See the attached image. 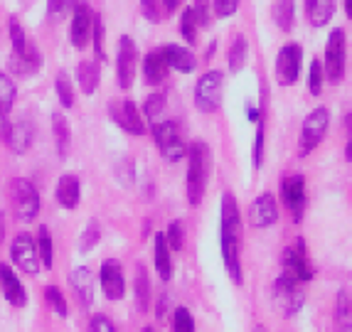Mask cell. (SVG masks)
Returning a JSON list of instances; mask_svg holds the SVG:
<instances>
[{"label": "cell", "instance_id": "31", "mask_svg": "<svg viewBox=\"0 0 352 332\" xmlns=\"http://www.w3.org/2000/svg\"><path fill=\"white\" fill-rule=\"evenodd\" d=\"M151 278H148V271L143 263H138L135 268V305H138V313H148L151 308Z\"/></svg>", "mask_w": 352, "mask_h": 332}, {"label": "cell", "instance_id": "49", "mask_svg": "<svg viewBox=\"0 0 352 332\" xmlns=\"http://www.w3.org/2000/svg\"><path fill=\"white\" fill-rule=\"evenodd\" d=\"M91 40H94V52H96V62H104L106 52H104V23L96 15L94 20V32H91Z\"/></svg>", "mask_w": 352, "mask_h": 332}, {"label": "cell", "instance_id": "56", "mask_svg": "<svg viewBox=\"0 0 352 332\" xmlns=\"http://www.w3.org/2000/svg\"><path fill=\"white\" fill-rule=\"evenodd\" d=\"M345 15L347 20H352V0H345Z\"/></svg>", "mask_w": 352, "mask_h": 332}, {"label": "cell", "instance_id": "42", "mask_svg": "<svg viewBox=\"0 0 352 332\" xmlns=\"http://www.w3.org/2000/svg\"><path fill=\"white\" fill-rule=\"evenodd\" d=\"M173 332H195V318L188 308H173Z\"/></svg>", "mask_w": 352, "mask_h": 332}, {"label": "cell", "instance_id": "53", "mask_svg": "<svg viewBox=\"0 0 352 332\" xmlns=\"http://www.w3.org/2000/svg\"><path fill=\"white\" fill-rule=\"evenodd\" d=\"M8 133H10V121H8V113L0 111V140H6Z\"/></svg>", "mask_w": 352, "mask_h": 332}, {"label": "cell", "instance_id": "16", "mask_svg": "<svg viewBox=\"0 0 352 332\" xmlns=\"http://www.w3.org/2000/svg\"><path fill=\"white\" fill-rule=\"evenodd\" d=\"M99 283L101 291L109 300H121L126 296V278H124V268L116 258H106L99 268Z\"/></svg>", "mask_w": 352, "mask_h": 332}, {"label": "cell", "instance_id": "17", "mask_svg": "<svg viewBox=\"0 0 352 332\" xmlns=\"http://www.w3.org/2000/svg\"><path fill=\"white\" fill-rule=\"evenodd\" d=\"M276 221H278L276 197L271 192L258 195L252 202V207H249V224H252L254 229H266V227H274Z\"/></svg>", "mask_w": 352, "mask_h": 332}, {"label": "cell", "instance_id": "1", "mask_svg": "<svg viewBox=\"0 0 352 332\" xmlns=\"http://www.w3.org/2000/svg\"><path fill=\"white\" fill-rule=\"evenodd\" d=\"M219 244H222V261L232 283L241 286V244H244V227H241V212L236 197L232 192L222 195V221H219Z\"/></svg>", "mask_w": 352, "mask_h": 332}, {"label": "cell", "instance_id": "11", "mask_svg": "<svg viewBox=\"0 0 352 332\" xmlns=\"http://www.w3.org/2000/svg\"><path fill=\"white\" fill-rule=\"evenodd\" d=\"M281 202L296 224L303 221L305 204H308V195H305V177L303 175H288L281 180Z\"/></svg>", "mask_w": 352, "mask_h": 332}, {"label": "cell", "instance_id": "39", "mask_svg": "<svg viewBox=\"0 0 352 332\" xmlns=\"http://www.w3.org/2000/svg\"><path fill=\"white\" fill-rule=\"evenodd\" d=\"M264 146H266V123L261 118L256 123V135H254V148H252V163L256 170L264 165Z\"/></svg>", "mask_w": 352, "mask_h": 332}, {"label": "cell", "instance_id": "9", "mask_svg": "<svg viewBox=\"0 0 352 332\" xmlns=\"http://www.w3.org/2000/svg\"><path fill=\"white\" fill-rule=\"evenodd\" d=\"M281 263H283V274L294 276L300 283H308V280L316 278V268H313L311 256H308V244H305L303 236H298L288 249H283Z\"/></svg>", "mask_w": 352, "mask_h": 332}, {"label": "cell", "instance_id": "32", "mask_svg": "<svg viewBox=\"0 0 352 332\" xmlns=\"http://www.w3.org/2000/svg\"><path fill=\"white\" fill-rule=\"evenodd\" d=\"M35 246H37V256H40L42 268H52V263H54V244H52V234H50L47 227H40V232H37V239H35Z\"/></svg>", "mask_w": 352, "mask_h": 332}, {"label": "cell", "instance_id": "3", "mask_svg": "<svg viewBox=\"0 0 352 332\" xmlns=\"http://www.w3.org/2000/svg\"><path fill=\"white\" fill-rule=\"evenodd\" d=\"M325 79L330 84H340L347 69V35L342 27H333L325 42Z\"/></svg>", "mask_w": 352, "mask_h": 332}, {"label": "cell", "instance_id": "48", "mask_svg": "<svg viewBox=\"0 0 352 332\" xmlns=\"http://www.w3.org/2000/svg\"><path fill=\"white\" fill-rule=\"evenodd\" d=\"M239 8V0H212V12L217 15V18H232Z\"/></svg>", "mask_w": 352, "mask_h": 332}, {"label": "cell", "instance_id": "34", "mask_svg": "<svg viewBox=\"0 0 352 332\" xmlns=\"http://www.w3.org/2000/svg\"><path fill=\"white\" fill-rule=\"evenodd\" d=\"M165 111V93L163 91H155V93H151L146 99V104H143V118L146 121H151V123H158V118H160V113Z\"/></svg>", "mask_w": 352, "mask_h": 332}, {"label": "cell", "instance_id": "30", "mask_svg": "<svg viewBox=\"0 0 352 332\" xmlns=\"http://www.w3.org/2000/svg\"><path fill=\"white\" fill-rule=\"evenodd\" d=\"M247 57H249V42L244 35H236L234 40H232V47H229L227 52V67L232 74H239L241 69H244V65H247Z\"/></svg>", "mask_w": 352, "mask_h": 332}, {"label": "cell", "instance_id": "36", "mask_svg": "<svg viewBox=\"0 0 352 332\" xmlns=\"http://www.w3.org/2000/svg\"><path fill=\"white\" fill-rule=\"evenodd\" d=\"M197 30H200V25H197V18H195L192 8H185L180 15V32L188 45H195V42H197Z\"/></svg>", "mask_w": 352, "mask_h": 332}, {"label": "cell", "instance_id": "58", "mask_svg": "<svg viewBox=\"0 0 352 332\" xmlns=\"http://www.w3.org/2000/svg\"><path fill=\"white\" fill-rule=\"evenodd\" d=\"M143 332H158L155 327H143Z\"/></svg>", "mask_w": 352, "mask_h": 332}, {"label": "cell", "instance_id": "5", "mask_svg": "<svg viewBox=\"0 0 352 332\" xmlns=\"http://www.w3.org/2000/svg\"><path fill=\"white\" fill-rule=\"evenodd\" d=\"M153 140H155L160 155H163L168 163H177L182 157H188V143L182 140L180 129H177L175 121L153 123Z\"/></svg>", "mask_w": 352, "mask_h": 332}, {"label": "cell", "instance_id": "54", "mask_svg": "<svg viewBox=\"0 0 352 332\" xmlns=\"http://www.w3.org/2000/svg\"><path fill=\"white\" fill-rule=\"evenodd\" d=\"M182 3H185V0H165V10H168V15H173Z\"/></svg>", "mask_w": 352, "mask_h": 332}, {"label": "cell", "instance_id": "29", "mask_svg": "<svg viewBox=\"0 0 352 332\" xmlns=\"http://www.w3.org/2000/svg\"><path fill=\"white\" fill-rule=\"evenodd\" d=\"M271 18L281 32H291L296 23V3L294 0H276L271 8Z\"/></svg>", "mask_w": 352, "mask_h": 332}, {"label": "cell", "instance_id": "2", "mask_svg": "<svg viewBox=\"0 0 352 332\" xmlns=\"http://www.w3.org/2000/svg\"><path fill=\"white\" fill-rule=\"evenodd\" d=\"M210 168H212V153L205 140H195L188 146V180H185V190H188V202L192 207L202 202L207 190V180H210Z\"/></svg>", "mask_w": 352, "mask_h": 332}, {"label": "cell", "instance_id": "47", "mask_svg": "<svg viewBox=\"0 0 352 332\" xmlns=\"http://www.w3.org/2000/svg\"><path fill=\"white\" fill-rule=\"evenodd\" d=\"M192 12H195V18H197V25L207 27L212 20V0H195Z\"/></svg>", "mask_w": 352, "mask_h": 332}, {"label": "cell", "instance_id": "10", "mask_svg": "<svg viewBox=\"0 0 352 332\" xmlns=\"http://www.w3.org/2000/svg\"><path fill=\"white\" fill-rule=\"evenodd\" d=\"M300 67H303V47L296 42H288L278 49L276 57V79L281 87H294L300 76Z\"/></svg>", "mask_w": 352, "mask_h": 332}, {"label": "cell", "instance_id": "23", "mask_svg": "<svg viewBox=\"0 0 352 332\" xmlns=\"http://www.w3.org/2000/svg\"><path fill=\"white\" fill-rule=\"evenodd\" d=\"M338 0H305V18L313 27H325L333 20Z\"/></svg>", "mask_w": 352, "mask_h": 332}, {"label": "cell", "instance_id": "8", "mask_svg": "<svg viewBox=\"0 0 352 332\" xmlns=\"http://www.w3.org/2000/svg\"><path fill=\"white\" fill-rule=\"evenodd\" d=\"M274 303H276V308L281 310V315L294 318L305 303L303 283L296 280L294 276L281 274L276 278V283H274Z\"/></svg>", "mask_w": 352, "mask_h": 332}, {"label": "cell", "instance_id": "26", "mask_svg": "<svg viewBox=\"0 0 352 332\" xmlns=\"http://www.w3.org/2000/svg\"><path fill=\"white\" fill-rule=\"evenodd\" d=\"M155 271H158L160 280L173 278V251L165 239V232L155 234Z\"/></svg>", "mask_w": 352, "mask_h": 332}, {"label": "cell", "instance_id": "7", "mask_svg": "<svg viewBox=\"0 0 352 332\" xmlns=\"http://www.w3.org/2000/svg\"><path fill=\"white\" fill-rule=\"evenodd\" d=\"M222 89H224V74L219 69H210L197 79L195 84V106L202 113H214L222 106Z\"/></svg>", "mask_w": 352, "mask_h": 332}, {"label": "cell", "instance_id": "20", "mask_svg": "<svg viewBox=\"0 0 352 332\" xmlns=\"http://www.w3.org/2000/svg\"><path fill=\"white\" fill-rule=\"evenodd\" d=\"M160 52H163L168 67L175 69V71H180V74H192V71L197 69V57L190 52L188 47L165 45V47H160Z\"/></svg>", "mask_w": 352, "mask_h": 332}, {"label": "cell", "instance_id": "14", "mask_svg": "<svg viewBox=\"0 0 352 332\" xmlns=\"http://www.w3.org/2000/svg\"><path fill=\"white\" fill-rule=\"evenodd\" d=\"M111 118L118 123V129H124L131 135H143L146 133V121H143V113L138 111L135 101L124 99V101H113L111 104Z\"/></svg>", "mask_w": 352, "mask_h": 332}, {"label": "cell", "instance_id": "19", "mask_svg": "<svg viewBox=\"0 0 352 332\" xmlns=\"http://www.w3.org/2000/svg\"><path fill=\"white\" fill-rule=\"evenodd\" d=\"M69 286L74 291L79 305L82 308H91V303H94V276H91V271L87 266H79L72 271Z\"/></svg>", "mask_w": 352, "mask_h": 332}, {"label": "cell", "instance_id": "28", "mask_svg": "<svg viewBox=\"0 0 352 332\" xmlns=\"http://www.w3.org/2000/svg\"><path fill=\"white\" fill-rule=\"evenodd\" d=\"M76 82H79L82 93L91 96V93L96 91V87H99V62H96V59H84V62H79V67H76Z\"/></svg>", "mask_w": 352, "mask_h": 332}, {"label": "cell", "instance_id": "25", "mask_svg": "<svg viewBox=\"0 0 352 332\" xmlns=\"http://www.w3.org/2000/svg\"><path fill=\"white\" fill-rule=\"evenodd\" d=\"M6 143H8V148H10L12 153H18V155L28 153L30 146H32V126H30L28 121L10 123V133H8Z\"/></svg>", "mask_w": 352, "mask_h": 332}, {"label": "cell", "instance_id": "55", "mask_svg": "<svg viewBox=\"0 0 352 332\" xmlns=\"http://www.w3.org/2000/svg\"><path fill=\"white\" fill-rule=\"evenodd\" d=\"M338 332H352V322H340V325H338Z\"/></svg>", "mask_w": 352, "mask_h": 332}, {"label": "cell", "instance_id": "45", "mask_svg": "<svg viewBox=\"0 0 352 332\" xmlns=\"http://www.w3.org/2000/svg\"><path fill=\"white\" fill-rule=\"evenodd\" d=\"M10 42H12V52L15 54H20V52H25L28 49V37H25V30L20 27V23L18 20H10Z\"/></svg>", "mask_w": 352, "mask_h": 332}, {"label": "cell", "instance_id": "51", "mask_svg": "<svg viewBox=\"0 0 352 332\" xmlns=\"http://www.w3.org/2000/svg\"><path fill=\"white\" fill-rule=\"evenodd\" d=\"M342 126H345V157L352 163V111L350 113H345V118H342Z\"/></svg>", "mask_w": 352, "mask_h": 332}, {"label": "cell", "instance_id": "46", "mask_svg": "<svg viewBox=\"0 0 352 332\" xmlns=\"http://www.w3.org/2000/svg\"><path fill=\"white\" fill-rule=\"evenodd\" d=\"M76 3H79V0H50V5H47L50 18H54V20L65 18V15L74 12Z\"/></svg>", "mask_w": 352, "mask_h": 332}, {"label": "cell", "instance_id": "12", "mask_svg": "<svg viewBox=\"0 0 352 332\" xmlns=\"http://www.w3.org/2000/svg\"><path fill=\"white\" fill-rule=\"evenodd\" d=\"M135 69H138V49H135V42L129 35H124L118 40V54H116V79L118 87L131 89L135 79Z\"/></svg>", "mask_w": 352, "mask_h": 332}, {"label": "cell", "instance_id": "50", "mask_svg": "<svg viewBox=\"0 0 352 332\" xmlns=\"http://www.w3.org/2000/svg\"><path fill=\"white\" fill-rule=\"evenodd\" d=\"M89 332H116V325L106 315H94L89 322Z\"/></svg>", "mask_w": 352, "mask_h": 332}, {"label": "cell", "instance_id": "52", "mask_svg": "<svg viewBox=\"0 0 352 332\" xmlns=\"http://www.w3.org/2000/svg\"><path fill=\"white\" fill-rule=\"evenodd\" d=\"M168 313H170V296L165 293V296L158 298V308H155V315H158V320L163 322L165 318H168Z\"/></svg>", "mask_w": 352, "mask_h": 332}, {"label": "cell", "instance_id": "18", "mask_svg": "<svg viewBox=\"0 0 352 332\" xmlns=\"http://www.w3.org/2000/svg\"><path fill=\"white\" fill-rule=\"evenodd\" d=\"M0 291L6 296V300L15 308H25L28 305V293H25V286L20 283V278L15 276L8 263H0Z\"/></svg>", "mask_w": 352, "mask_h": 332}, {"label": "cell", "instance_id": "59", "mask_svg": "<svg viewBox=\"0 0 352 332\" xmlns=\"http://www.w3.org/2000/svg\"><path fill=\"white\" fill-rule=\"evenodd\" d=\"M254 332H266V330H264L261 325H258V327H254Z\"/></svg>", "mask_w": 352, "mask_h": 332}, {"label": "cell", "instance_id": "22", "mask_svg": "<svg viewBox=\"0 0 352 332\" xmlns=\"http://www.w3.org/2000/svg\"><path fill=\"white\" fill-rule=\"evenodd\" d=\"M54 197L65 210H74L79 199H82V182L76 175H62L54 187Z\"/></svg>", "mask_w": 352, "mask_h": 332}, {"label": "cell", "instance_id": "43", "mask_svg": "<svg viewBox=\"0 0 352 332\" xmlns=\"http://www.w3.org/2000/svg\"><path fill=\"white\" fill-rule=\"evenodd\" d=\"M165 239H168L170 251H182V246H185V232H182V221L180 219H175V221H170V224H168Z\"/></svg>", "mask_w": 352, "mask_h": 332}, {"label": "cell", "instance_id": "27", "mask_svg": "<svg viewBox=\"0 0 352 332\" xmlns=\"http://www.w3.org/2000/svg\"><path fill=\"white\" fill-rule=\"evenodd\" d=\"M52 135H54V146H57L59 157L69 155L72 129H69V121H67V116H65V113H59V111H54V113H52Z\"/></svg>", "mask_w": 352, "mask_h": 332}, {"label": "cell", "instance_id": "21", "mask_svg": "<svg viewBox=\"0 0 352 332\" xmlns=\"http://www.w3.org/2000/svg\"><path fill=\"white\" fill-rule=\"evenodd\" d=\"M168 71H170V67H168L160 49H153V52L146 54V59H143V79H146V84L160 87L168 79Z\"/></svg>", "mask_w": 352, "mask_h": 332}, {"label": "cell", "instance_id": "40", "mask_svg": "<svg viewBox=\"0 0 352 332\" xmlns=\"http://www.w3.org/2000/svg\"><path fill=\"white\" fill-rule=\"evenodd\" d=\"M99 239H101V227H99V221L91 219V221L87 224V229L82 232V239H79V251H82V254H89V251H91L96 244H99Z\"/></svg>", "mask_w": 352, "mask_h": 332}, {"label": "cell", "instance_id": "37", "mask_svg": "<svg viewBox=\"0 0 352 332\" xmlns=\"http://www.w3.org/2000/svg\"><path fill=\"white\" fill-rule=\"evenodd\" d=\"M141 12L148 23H163L165 18H170L165 10V0H141Z\"/></svg>", "mask_w": 352, "mask_h": 332}, {"label": "cell", "instance_id": "57", "mask_svg": "<svg viewBox=\"0 0 352 332\" xmlns=\"http://www.w3.org/2000/svg\"><path fill=\"white\" fill-rule=\"evenodd\" d=\"M3 236H6V219L0 214V241H3Z\"/></svg>", "mask_w": 352, "mask_h": 332}, {"label": "cell", "instance_id": "38", "mask_svg": "<svg viewBox=\"0 0 352 332\" xmlns=\"http://www.w3.org/2000/svg\"><path fill=\"white\" fill-rule=\"evenodd\" d=\"M325 87V69H323V62L320 59H313L311 62V69H308V91L313 96H320Z\"/></svg>", "mask_w": 352, "mask_h": 332}, {"label": "cell", "instance_id": "4", "mask_svg": "<svg viewBox=\"0 0 352 332\" xmlns=\"http://www.w3.org/2000/svg\"><path fill=\"white\" fill-rule=\"evenodd\" d=\"M330 129V111L325 106H318L313 109L308 116H305L303 126H300V138H298V155L305 157L311 155L320 143H323L325 133Z\"/></svg>", "mask_w": 352, "mask_h": 332}, {"label": "cell", "instance_id": "6", "mask_svg": "<svg viewBox=\"0 0 352 332\" xmlns=\"http://www.w3.org/2000/svg\"><path fill=\"white\" fill-rule=\"evenodd\" d=\"M10 202H12V210H15V217L20 221H32L40 214V207H42L40 192L25 177H15L10 182Z\"/></svg>", "mask_w": 352, "mask_h": 332}, {"label": "cell", "instance_id": "24", "mask_svg": "<svg viewBox=\"0 0 352 332\" xmlns=\"http://www.w3.org/2000/svg\"><path fill=\"white\" fill-rule=\"evenodd\" d=\"M40 67H42V54L37 52L35 45H28V49L20 52V54H15V52L10 54V69L20 76L35 74Z\"/></svg>", "mask_w": 352, "mask_h": 332}, {"label": "cell", "instance_id": "33", "mask_svg": "<svg viewBox=\"0 0 352 332\" xmlns=\"http://www.w3.org/2000/svg\"><path fill=\"white\" fill-rule=\"evenodd\" d=\"M54 89H57V99L65 109H72L74 106V87L69 82V74L67 71H59L57 79H54Z\"/></svg>", "mask_w": 352, "mask_h": 332}, {"label": "cell", "instance_id": "41", "mask_svg": "<svg viewBox=\"0 0 352 332\" xmlns=\"http://www.w3.org/2000/svg\"><path fill=\"white\" fill-rule=\"evenodd\" d=\"M45 300H47V305L59 315V318H67V313H69V308H67V298L59 293L57 286L45 288Z\"/></svg>", "mask_w": 352, "mask_h": 332}, {"label": "cell", "instance_id": "35", "mask_svg": "<svg viewBox=\"0 0 352 332\" xmlns=\"http://www.w3.org/2000/svg\"><path fill=\"white\" fill-rule=\"evenodd\" d=\"M15 93H18L15 82H12L8 74L0 71V111H3V113H10L12 104H15Z\"/></svg>", "mask_w": 352, "mask_h": 332}, {"label": "cell", "instance_id": "44", "mask_svg": "<svg viewBox=\"0 0 352 332\" xmlns=\"http://www.w3.org/2000/svg\"><path fill=\"white\" fill-rule=\"evenodd\" d=\"M335 318L340 322H352V296L345 291L338 293V305H335Z\"/></svg>", "mask_w": 352, "mask_h": 332}, {"label": "cell", "instance_id": "15", "mask_svg": "<svg viewBox=\"0 0 352 332\" xmlns=\"http://www.w3.org/2000/svg\"><path fill=\"white\" fill-rule=\"evenodd\" d=\"M94 20H96V12L91 10L89 3H76L74 8V15H72V45L76 49H84L91 40V32H94Z\"/></svg>", "mask_w": 352, "mask_h": 332}, {"label": "cell", "instance_id": "13", "mask_svg": "<svg viewBox=\"0 0 352 332\" xmlns=\"http://www.w3.org/2000/svg\"><path fill=\"white\" fill-rule=\"evenodd\" d=\"M10 258L12 263L25 271V274H37L40 271V256H37V246L35 239L30 236V234H18L10 244Z\"/></svg>", "mask_w": 352, "mask_h": 332}]
</instances>
